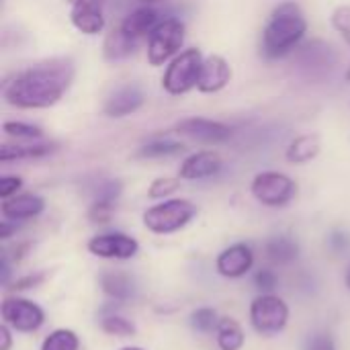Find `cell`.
Masks as SVG:
<instances>
[{"instance_id":"obj_1","label":"cell","mask_w":350,"mask_h":350,"mask_svg":"<svg viewBox=\"0 0 350 350\" xmlns=\"http://www.w3.org/2000/svg\"><path fill=\"white\" fill-rule=\"evenodd\" d=\"M76 76L70 57L41 59L2 82V98L14 109H49L57 105Z\"/></svg>"},{"instance_id":"obj_30","label":"cell","mask_w":350,"mask_h":350,"mask_svg":"<svg viewBox=\"0 0 350 350\" xmlns=\"http://www.w3.org/2000/svg\"><path fill=\"white\" fill-rule=\"evenodd\" d=\"M330 23H332L334 31L349 43L350 47V4L336 6L332 10V14H330ZM345 78H347V82H350V66L347 68V72H345Z\"/></svg>"},{"instance_id":"obj_9","label":"cell","mask_w":350,"mask_h":350,"mask_svg":"<svg viewBox=\"0 0 350 350\" xmlns=\"http://www.w3.org/2000/svg\"><path fill=\"white\" fill-rule=\"evenodd\" d=\"M174 133L199 144L217 146V144H226L234 135V129L221 121H213L205 117H187L174 125Z\"/></svg>"},{"instance_id":"obj_16","label":"cell","mask_w":350,"mask_h":350,"mask_svg":"<svg viewBox=\"0 0 350 350\" xmlns=\"http://www.w3.org/2000/svg\"><path fill=\"white\" fill-rule=\"evenodd\" d=\"M160 23V16H158V12L152 8V6H139V8H135L133 12H129L121 23H119V27H121V31L127 35V37H131L133 41H142V39H146V37H150V33L156 29V25Z\"/></svg>"},{"instance_id":"obj_21","label":"cell","mask_w":350,"mask_h":350,"mask_svg":"<svg viewBox=\"0 0 350 350\" xmlns=\"http://www.w3.org/2000/svg\"><path fill=\"white\" fill-rule=\"evenodd\" d=\"M57 150V144H2L0 146V162H14V160H35V158H45Z\"/></svg>"},{"instance_id":"obj_12","label":"cell","mask_w":350,"mask_h":350,"mask_svg":"<svg viewBox=\"0 0 350 350\" xmlns=\"http://www.w3.org/2000/svg\"><path fill=\"white\" fill-rule=\"evenodd\" d=\"M224 168V160L217 152L211 150H201L195 154H189L180 168H178V178L183 180H205V178H213L215 174H219Z\"/></svg>"},{"instance_id":"obj_26","label":"cell","mask_w":350,"mask_h":350,"mask_svg":"<svg viewBox=\"0 0 350 350\" xmlns=\"http://www.w3.org/2000/svg\"><path fill=\"white\" fill-rule=\"evenodd\" d=\"M80 349V338L74 330L68 328H57L53 330L43 342L41 350H78Z\"/></svg>"},{"instance_id":"obj_42","label":"cell","mask_w":350,"mask_h":350,"mask_svg":"<svg viewBox=\"0 0 350 350\" xmlns=\"http://www.w3.org/2000/svg\"><path fill=\"white\" fill-rule=\"evenodd\" d=\"M70 6H76V4H94V6H103L107 4V0H66Z\"/></svg>"},{"instance_id":"obj_3","label":"cell","mask_w":350,"mask_h":350,"mask_svg":"<svg viewBox=\"0 0 350 350\" xmlns=\"http://www.w3.org/2000/svg\"><path fill=\"white\" fill-rule=\"evenodd\" d=\"M203 53L197 47L183 49L176 57H172L162 76V88L170 96H180L191 92L199 86L201 68H203Z\"/></svg>"},{"instance_id":"obj_6","label":"cell","mask_w":350,"mask_h":350,"mask_svg":"<svg viewBox=\"0 0 350 350\" xmlns=\"http://www.w3.org/2000/svg\"><path fill=\"white\" fill-rule=\"evenodd\" d=\"M250 324L258 334L275 336L289 324V306L273 293H260L250 304Z\"/></svg>"},{"instance_id":"obj_10","label":"cell","mask_w":350,"mask_h":350,"mask_svg":"<svg viewBox=\"0 0 350 350\" xmlns=\"http://www.w3.org/2000/svg\"><path fill=\"white\" fill-rule=\"evenodd\" d=\"M88 252L98 258L107 260H129L139 252V244L135 238L121 234V232H109V234H98L90 238L88 242Z\"/></svg>"},{"instance_id":"obj_27","label":"cell","mask_w":350,"mask_h":350,"mask_svg":"<svg viewBox=\"0 0 350 350\" xmlns=\"http://www.w3.org/2000/svg\"><path fill=\"white\" fill-rule=\"evenodd\" d=\"M2 131L8 137L23 139V142H37V139L43 137V129L39 125L25 123V121H4L2 123Z\"/></svg>"},{"instance_id":"obj_41","label":"cell","mask_w":350,"mask_h":350,"mask_svg":"<svg viewBox=\"0 0 350 350\" xmlns=\"http://www.w3.org/2000/svg\"><path fill=\"white\" fill-rule=\"evenodd\" d=\"M8 277H10V267H8L6 256L2 254V256H0V281H2V285L8 283Z\"/></svg>"},{"instance_id":"obj_37","label":"cell","mask_w":350,"mask_h":350,"mask_svg":"<svg viewBox=\"0 0 350 350\" xmlns=\"http://www.w3.org/2000/svg\"><path fill=\"white\" fill-rule=\"evenodd\" d=\"M43 281H45V273H33V275H27V277L18 279V281L14 283V287H12V289H16V291L31 289V287H37V285H41Z\"/></svg>"},{"instance_id":"obj_8","label":"cell","mask_w":350,"mask_h":350,"mask_svg":"<svg viewBox=\"0 0 350 350\" xmlns=\"http://www.w3.org/2000/svg\"><path fill=\"white\" fill-rule=\"evenodd\" d=\"M0 316L16 332H37L45 322V312L27 297H6L0 304Z\"/></svg>"},{"instance_id":"obj_33","label":"cell","mask_w":350,"mask_h":350,"mask_svg":"<svg viewBox=\"0 0 350 350\" xmlns=\"http://www.w3.org/2000/svg\"><path fill=\"white\" fill-rule=\"evenodd\" d=\"M123 193V183L117 180V178H111V180H105L98 185V191L94 195V199H103V201H111V203H117L119 197Z\"/></svg>"},{"instance_id":"obj_34","label":"cell","mask_w":350,"mask_h":350,"mask_svg":"<svg viewBox=\"0 0 350 350\" xmlns=\"http://www.w3.org/2000/svg\"><path fill=\"white\" fill-rule=\"evenodd\" d=\"M254 285L262 291V293H273L279 285V277L275 271L271 269H260L256 275H254Z\"/></svg>"},{"instance_id":"obj_22","label":"cell","mask_w":350,"mask_h":350,"mask_svg":"<svg viewBox=\"0 0 350 350\" xmlns=\"http://www.w3.org/2000/svg\"><path fill=\"white\" fill-rule=\"evenodd\" d=\"M265 254L275 265H291L299 258V244L291 236H275L265 244Z\"/></svg>"},{"instance_id":"obj_38","label":"cell","mask_w":350,"mask_h":350,"mask_svg":"<svg viewBox=\"0 0 350 350\" xmlns=\"http://www.w3.org/2000/svg\"><path fill=\"white\" fill-rule=\"evenodd\" d=\"M328 244H330V248H332L334 252H342V250H347V248H349V236H347L345 232L336 230V232H332V234H330Z\"/></svg>"},{"instance_id":"obj_43","label":"cell","mask_w":350,"mask_h":350,"mask_svg":"<svg viewBox=\"0 0 350 350\" xmlns=\"http://www.w3.org/2000/svg\"><path fill=\"white\" fill-rule=\"evenodd\" d=\"M345 283H347V287H349V291H350V269L347 271V277H345Z\"/></svg>"},{"instance_id":"obj_15","label":"cell","mask_w":350,"mask_h":350,"mask_svg":"<svg viewBox=\"0 0 350 350\" xmlns=\"http://www.w3.org/2000/svg\"><path fill=\"white\" fill-rule=\"evenodd\" d=\"M43 211H45V199L33 193H21V195L2 199V205H0L2 217L10 221L33 219V217H39Z\"/></svg>"},{"instance_id":"obj_7","label":"cell","mask_w":350,"mask_h":350,"mask_svg":"<svg viewBox=\"0 0 350 350\" xmlns=\"http://www.w3.org/2000/svg\"><path fill=\"white\" fill-rule=\"evenodd\" d=\"M252 197L267 207H285L297 195V183L277 170L258 172L250 183Z\"/></svg>"},{"instance_id":"obj_18","label":"cell","mask_w":350,"mask_h":350,"mask_svg":"<svg viewBox=\"0 0 350 350\" xmlns=\"http://www.w3.org/2000/svg\"><path fill=\"white\" fill-rule=\"evenodd\" d=\"M338 55L334 51L332 45L324 43V41H310L301 47L299 53V62L306 70L310 72H318V70H328L336 64Z\"/></svg>"},{"instance_id":"obj_25","label":"cell","mask_w":350,"mask_h":350,"mask_svg":"<svg viewBox=\"0 0 350 350\" xmlns=\"http://www.w3.org/2000/svg\"><path fill=\"white\" fill-rule=\"evenodd\" d=\"M185 152V144L183 142H174V139H162V137H156L148 144H144L135 156L137 158H148V160H154V158H168V156H176Z\"/></svg>"},{"instance_id":"obj_19","label":"cell","mask_w":350,"mask_h":350,"mask_svg":"<svg viewBox=\"0 0 350 350\" xmlns=\"http://www.w3.org/2000/svg\"><path fill=\"white\" fill-rule=\"evenodd\" d=\"M137 45H139V43L133 41L131 37H127V35L121 31V27L117 25V27H113V29L107 33V37H105V41H103V57H105L107 62H111V64L123 62V59H127V57H131V55L135 53Z\"/></svg>"},{"instance_id":"obj_28","label":"cell","mask_w":350,"mask_h":350,"mask_svg":"<svg viewBox=\"0 0 350 350\" xmlns=\"http://www.w3.org/2000/svg\"><path fill=\"white\" fill-rule=\"evenodd\" d=\"M100 328L111 334V336H119V338H127L135 334V324L119 314H109L100 320Z\"/></svg>"},{"instance_id":"obj_35","label":"cell","mask_w":350,"mask_h":350,"mask_svg":"<svg viewBox=\"0 0 350 350\" xmlns=\"http://www.w3.org/2000/svg\"><path fill=\"white\" fill-rule=\"evenodd\" d=\"M304 350H336V342L328 332H316L310 334V338L304 345Z\"/></svg>"},{"instance_id":"obj_20","label":"cell","mask_w":350,"mask_h":350,"mask_svg":"<svg viewBox=\"0 0 350 350\" xmlns=\"http://www.w3.org/2000/svg\"><path fill=\"white\" fill-rule=\"evenodd\" d=\"M322 152V137L318 133H301L285 150V158L291 164H308Z\"/></svg>"},{"instance_id":"obj_4","label":"cell","mask_w":350,"mask_h":350,"mask_svg":"<svg viewBox=\"0 0 350 350\" xmlns=\"http://www.w3.org/2000/svg\"><path fill=\"white\" fill-rule=\"evenodd\" d=\"M197 215V205L189 199H164L162 203L146 209L144 226L158 236L174 234L187 228Z\"/></svg>"},{"instance_id":"obj_40","label":"cell","mask_w":350,"mask_h":350,"mask_svg":"<svg viewBox=\"0 0 350 350\" xmlns=\"http://www.w3.org/2000/svg\"><path fill=\"white\" fill-rule=\"evenodd\" d=\"M14 230H16V221H10V219L0 221V238H2V240L10 238V234H12Z\"/></svg>"},{"instance_id":"obj_11","label":"cell","mask_w":350,"mask_h":350,"mask_svg":"<svg viewBox=\"0 0 350 350\" xmlns=\"http://www.w3.org/2000/svg\"><path fill=\"white\" fill-rule=\"evenodd\" d=\"M254 267V252L248 244L238 242L219 252L215 269L226 279H240Z\"/></svg>"},{"instance_id":"obj_29","label":"cell","mask_w":350,"mask_h":350,"mask_svg":"<svg viewBox=\"0 0 350 350\" xmlns=\"http://www.w3.org/2000/svg\"><path fill=\"white\" fill-rule=\"evenodd\" d=\"M219 320L217 318V312L213 308H197L193 314H191V326L201 332V334H211L217 330L219 326Z\"/></svg>"},{"instance_id":"obj_44","label":"cell","mask_w":350,"mask_h":350,"mask_svg":"<svg viewBox=\"0 0 350 350\" xmlns=\"http://www.w3.org/2000/svg\"><path fill=\"white\" fill-rule=\"evenodd\" d=\"M121 350H144V349H139V347H125V349H121Z\"/></svg>"},{"instance_id":"obj_31","label":"cell","mask_w":350,"mask_h":350,"mask_svg":"<svg viewBox=\"0 0 350 350\" xmlns=\"http://www.w3.org/2000/svg\"><path fill=\"white\" fill-rule=\"evenodd\" d=\"M180 189V178H172V176H162L152 180V185L148 187V197L150 199H166L170 195H174Z\"/></svg>"},{"instance_id":"obj_36","label":"cell","mask_w":350,"mask_h":350,"mask_svg":"<svg viewBox=\"0 0 350 350\" xmlns=\"http://www.w3.org/2000/svg\"><path fill=\"white\" fill-rule=\"evenodd\" d=\"M21 187H23L21 176H0V197L2 199L14 197Z\"/></svg>"},{"instance_id":"obj_24","label":"cell","mask_w":350,"mask_h":350,"mask_svg":"<svg viewBox=\"0 0 350 350\" xmlns=\"http://www.w3.org/2000/svg\"><path fill=\"white\" fill-rule=\"evenodd\" d=\"M215 340L219 350H240L246 342V334L234 318H221L215 330Z\"/></svg>"},{"instance_id":"obj_39","label":"cell","mask_w":350,"mask_h":350,"mask_svg":"<svg viewBox=\"0 0 350 350\" xmlns=\"http://www.w3.org/2000/svg\"><path fill=\"white\" fill-rule=\"evenodd\" d=\"M12 347V334H10V326H6L2 322L0 326V350H10Z\"/></svg>"},{"instance_id":"obj_45","label":"cell","mask_w":350,"mask_h":350,"mask_svg":"<svg viewBox=\"0 0 350 350\" xmlns=\"http://www.w3.org/2000/svg\"><path fill=\"white\" fill-rule=\"evenodd\" d=\"M139 2H146V4H152V2H162V0H139Z\"/></svg>"},{"instance_id":"obj_5","label":"cell","mask_w":350,"mask_h":350,"mask_svg":"<svg viewBox=\"0 0 350 350\" xmlns=\"http://www.w3.org/2000/svg\"><path fill=\"white\" fill-rule=\"evenodd\" d=\"M185 23L180 18H162L148 37V62L150 66H164L176 57L185 45Z\"/></svg>"},{"instance_id":"obj_17","label":"cell","mask_w":350,"mask_h":350,"mask_svg":"<svg viewBox=\"0 0 350 350\" xmlns=\"http://www.w3.org/2000/svg\"><path fill=\"white\" fill-rule=\"evenodd\" d=\"M70 23L82 35H98L105 29V10L94 4H76L70 6Z\"/></svg>"},{"instance_id":"obj_23","label":"cell","mask_w":350,"mask_h":350,"mask_svg":"<svg viewBox=\"0 0 350 350\" xmlns=\"http://www.w3.org/2000/svg\"><path fill=\"white\" fill-rule=\"evenodd\" d=\"M100 289L113 301H127L133 297V281L125 273H105L100 277Z\"/></svg>"},{"instance_id":"obj_14","label":"cell","mask_w":350,"mask_h":350,"mask_svg":"<svg viewBox=\"0 0 350 350\" xmlns=\"http://www.w3.org/2000/svg\"><path fill=\"white\" fill-rule=\"evenodd\" d=\"M232 80V66L224 55H207L203 59V68H201V78H199V86L197 90L203 94H215L219 90H224Z\"/></svg>"},{"instance_id":"obj_32","label":"cell","mask_w":350,"mask_h":350,"mask_svg":"<svg viewBox=\"0 0 350 350\" xmlns=\"http://www.w3.org/2000/svg\"><path fill=\"white\" fill-rule=\"evenodd\" d=\"M113 211H115V203L103 201V199H94L90 209H88V219L94 221V224H107V221H111Z\"/></svg>"},{"instance_id":"obj_2","label":"cell","mask_w":350,"mask_h":350,"mask_svg":"<svg viewBox=\"0 0 350 350\" xmlns=\"http://www.w3.org/2000/svg\"><path fill=\"white\" fill-rule=\"evenodd\" d=\"M308 33V18L295 0L277 4L262 29L260 51L269 59H279L291 53Z\"/></svg>"},{"instance_id":"obj_13","label":"cell","mask_w":350,"mask_h":350,"mask_svg":"<svg viewBox=\"0 0 350 350\" xmlns=\"http://www.w3.org/2000/svg\"><path fill=\"white\" fill-rule=\"evenodd\" d=\"M144 103H146L144 90L137 84H125L107 96V100L103 105V113L111 119H121V117H127V115L139 111L144 107Z\"/></svg>"}]
</instances>
